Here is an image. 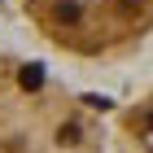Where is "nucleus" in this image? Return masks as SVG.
Segmentation results:
<instances>
[{"label":"nucleus","mask_w":153,"mask_h":153,"mask_svg":"<svg viewBox=\"0 0 153 153\" xmlns=\"http://www.w3.org/2000/svg\"><path fill=\"white\" fill-rule=\"evenodd\" d=\"M0 153H105V123L39 61L0 53Z\"/></svg>","instance_id":"obj_1"},{"label":"nucleus","mask_w":153,"mask_h":153,"mask_svg":"<svg viewBox=\"0 0 153 153\" xmlns=\"http://www.w3.org/2000/svg\"><path fill=\"white\" fill-rule=\"evenodd\" d=\"M22 13L44 44L96 66L131 57L153 31V0H22Z\"/></svg>","instance_id":"obj_2"}]
</instances>
